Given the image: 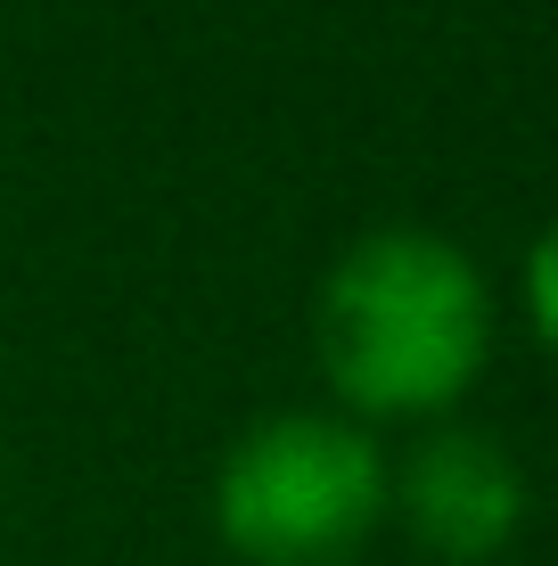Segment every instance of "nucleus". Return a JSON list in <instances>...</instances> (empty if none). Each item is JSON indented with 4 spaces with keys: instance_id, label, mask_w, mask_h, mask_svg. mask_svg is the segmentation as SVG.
<instances>
[{
    "instance_id": "nucleus-4",
    "label": "nucleus",
    "mask_w": 558,
    "mask_h": 566,
    "mask_svg": "<svg viewBox=\"0 0 558 566\" xmlns=\"http://www.w3.org/2000/svg\"><path fill=\"white\" fill-rule=\"evenodd\" d=\"M526 312H534V328H543V345L558 354V222L534 239V255H526Z\"/></svg>"
},
{
    "instance_id": "nucleus-2",
    "label": "nucleus",
    "mask_w": 558,
    "mask_h": 566,
    "mask_svg": "<svg viewBox=\"0 0 558 566\" xmlns=\"http://www.w3.org/2000/svg\"><path fill=\"white\" fill-rule=\"evenodd\" d=\"M394 476L354 419L280 411L222 452L214 534L246 566H345L387 517Z\"/></svg>"
},
{
    "instance_id": "nucleus-1",
    "label": "nucleus",
    "mask_w": 558,
    "mask_h": 566,
    "mask_svg": "<svg viewBox=\"0 0 558 566\" xmlns=\"http://www.w3.org/2000/svg\"><path fill=\"white\" fill-rule=\"evenodd\" d=\"M320 369L354 411H444L476 386L493 304L476 263L435 230H370L329 263L313 304Z\"/></svg>"
},
{
    "instance_id": "nucleus-3",
    "label": "nucleus",
    "mask_w": 558,
    "mask_h": 566,
    "mask_svg": "<svg viewBox=\"0 0 558 566\" xmlns=\"http://www.w3.org/2000/svg\"><path fill=\"white\" fill-rule=\"evenodd\" d=\"M394 501H402V517H411L419 551H435L452 566H476L517 534V517H526V476H517V460L493 436L444 427V436H428L402 460Z\"/></svg>"
}]
</instances>
